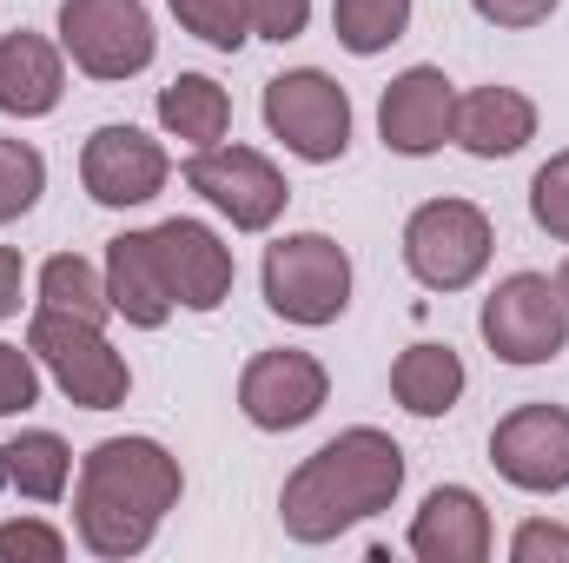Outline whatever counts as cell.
<instances>
[{"instance_id":"1","label":"cell","mask_w":569,"mask_h":563,"mask_svg":"<svg viewBox=\"0 0 569 563\" xmlns=\"http://www.w3.org/2000/svg\"><path fill=\"white\" fill-rule=\"evenodd\" d=\"M405 491V444L378 424H351L318 444L279 491V524L291 544H331L371 517H385Z\"/></svg>"},{"instance_id":"2","label":"cell","mask_w":569,"mask_h":563,"mask_svg":"<svg viewBox=\"0 0 569 563\" xmlns=\"http://www.w3.org/2000/svg\"><path fill=\"white\" fill-rule=\"evenodd\" d=\"M186 471L159 437H107L80 457L73 477V531L93 557L127 563L159 537L166 511H179Z\"/></svg>"},{"instance_id":"3","label":"cell","mask_w":569,"mask_h":563,"mask_svg":"<svg viewBox=\"0 0 569 563\" xmlns=\"http://www.w3.org/2000/svg\"><path fill=\"white\" fill-rule=\"evenodd\" d=\"M27 352L40 358V372H47L80 412H113V405H127V392H133L127 358L107 345V325H93V318L33 305V318H27Z\"/></svg>"},{"instance_id":"4","label":"cell","mask_w":569,"mask_h":563,"mask_svg":"<svg viewBox=\"0 0 569 563\" xmlns=\"http://www.w3.org/2000/svg\"><path fill=\"white\" fill-rule=\"evenodd\" d=\"M266 305L279 312L284 325H338L345 305H351V253L331 239V233H284L266 246Z\"/></svg>"},{"instance_id":"5","label":"cell","mask_w":569,"mask_h":563,"mask_svg":"<svg viewBox=\"0 0 569 563\" xmlns=\"http://www.w3.org/2000/svg\"><path fill=\"white\" fill-rule=\"evenodd\" d=\"M497 253V226L477 199H425L405 219V266L425 292H463L483 279Z\"/></svg>"},{"instance_id":"6","label":"cell","mask_w":569,"mask_h":563,"mask_svg":"<svg viewBox=\"0 0 569 563\" xmlns=\"http://www.w3.org/2000/svg\"><path fill=\"white\" fill-rule=\"evenodd\" d=\"M483 345L503 365H550L569 352V298L550 273H510L490 285L483 312H477Z\"/></svg>"},{"instance_id":"7","label":"cell","mask_w":569,"mask_h":563,"mask_svg":"<svg viewBox=\"0 0 569 563\" xmlns=\"http://www.w3.org/2000/svg\"><path fill=\"white\" fill-rule=\"evenodd\" d=\"M60 53L87 80H133L152 67L159 33L146 0H60Z\"/></svg>"},{"instance_id":"8","label":"cell","mask_w":569,"mask_h":563,"mask_svg":"<svg viewBox=\"0 0 569 563\" xmlns=\"http://www.w3.org/2000/svg\"><path fill=\"white\" fill-rule=\"evenodd\" d=\"M266 127L291 159L331 166L351 146V93L318 67H291L279 80H266Z\"/></svg>"},{"instance_id":"9","label":"cell","mask_w":569,"mask_h":563,"mask_svg":"<svg viewBox=\"0 0 569 563\" xmlns=\"http://www.w3.org/2000/svg\"><path fill=\"white\" fill-rule=\"evenodd\" d=\"M186 186L212 206V213H226L232 219V233H272L284 213V199H291V186H284V172L259 152V146H199L192 159H186Z\"/></svg>"},{"instance_id":"10","label":"cell","mask_w":569,"mask_h":563,"mask_svg":"<svg viewBox=\"0 0 569 563\" xmlns=\"http://www.w3.org/2000/svg\"><path fill=\"white\" fill-rule=\"evenodd\" d=\"M490 464L503 484L530 491V497H557L569 491V412L563 405H517L490 431Z\"/></svg>"},{"instance_id":"11","label":"cell","mask_w":569,"mask_h":563,"mask_svg":"<svg viewBox=\"0 0 569 563\" xmlns=\"http://www.w3.org/2000/svg\"><path fill=\"white\" fill-rule=\"evenodd\" d=\"M325 398H331V372L291 345L246 358V372H239V412L252 431H298L325 412Z\"/></svg>"},{"instance_id":"12","label":"cell","mask_w":569,"mask_h":563,"mask_svg":"<svg viewBox=\"0 0 569 563\" xmlns=\"http://www.w3.org/2000/svg\"><path fill=\"white\" fill-rule=\"evenodd\" d=\"M166 172H172V159H166V146L140 134V127H93L87 146H80V186H87V199L93 206H113V213H127V206H146V199H159L166 192Z\"/></svg>"},{"instance_id":"13","label":"cell","mask_w":569,"mask_h":563,"mask_svg":"<svg viewBox=\"0 0 569 563\" xmlns=\"http://www.w3.org/2000/svg\"><path fill=\"white\" fill-rule=\"evenodd\" d=\"M378 134L398 159H430L457 140V87L443 67H405L378 100Z\"/></svg>"},{"instance_id":"14","label":"cell","mask_w":569,"mask_h":563,"mask_svg":"<svg viewBox=\"0 0 569 563\" xmlns=\"http://www.w3.org/2000/svg\"><path fill=\"white\" fill-rule=\"evenodd\" d=\"M152 253H159V273H166V292L172 305L186 312H219L232 298V246L206 226V219H159L152 226Z\"/></svg>"},{"instance_id":"15","label":"cell","mask_w":569,"mask_h":563,"mask_svg":"<svg viewBox=\"0 0 569 563\" xmlns=\"http://www.w3.org/2000/svg\"><path fill=\"white\" fill-rule=\"evenodd\" d=\"M497 551L490 511L470 484H437L411 517V557L418 563H483Z\"/></svg>"},{"instance_id":"16","label":"cell","mask_w":569,"mask_h":563,"mask_svg":"<svg viewBox=\"0 0 569 563\" xmlns=\"http://www.w3.org/2000/svg\"><path fill=\"white\" fill-rule=\"evenodd\" d=\"M67 93V53L33 33V27H13L0 40V113L7 120H47Z\"/></svg>"},{"instance_id":"17","label":"cell","mask_w":569,"mask_h":563,"mask_svg":"<svg viewBox=\"0 0 569 563\" xmlns=\"http://www.w3.org/2000/svg\"><path fill=\"white\" fill-rule=\"evenodd\" d=\"M537 140V100L523 87H470L457 93V146L470 159H510Z\"/></svg>"},{"instance_id":"18","label":"cell","mask_w":569,"mask_h":563,"mask_svg":"<svg viewBox=\"0 0 569 563\" xmlns=\"http://www.w3.org/2000/svg\"><path fill=\"white\" fill-rule=\"evenodd\" d=\"M107 298H113V312L127 318V325H140V332H159L179 305H172V292H166V273H159V253H152V233H120V239H107Z\"/></svg>"},{"instance_id":"19","label":"cell","mask_w":569,"mask_h":563,"mask_svg":"<svg viewBox=\"0 0 569 563\" xmlns=\"http://www.w3.org/2000/svg\"><path fill=\"white\" fill-rule=\"evenodd\" d=\"M463 385H470V372H463V358L450 345H411L391 365V398L411 418H450L457 398H463Z\"/></svg>"},{"instance_id":"20","label":"cell","mask_w":569,"mask_h":563,"mask_svg":"<svg viewBox=\"0 0 569 563\" xmlns=\"http://www.w3.org/2000/svg\"><path fill=\"white\" fill-rule=\"evenodd\" d=\"M159 127H166V140L192 146V152L219 146L232 134V93L212 73H179L159 87Z\"/></svg>"},{"instance_id":"21","label":"cell","mask_w":569,"mask_h":563,"mask_svg":"<svg viewBox=\"0 0 569 563\" xmlns=\"http://www.w3.org/2000/svg\"><path fill=\"white\" fill-rule=\"evenodd\" d=\"M0 484L33 497V504H60L67 484H73V451L60 431H20V437H0Z\"/></svg>"},{"instance_id":"22","label":"cell","mask_w":569,"mask_h":563,"mask_svg":"<svg viewBox=\"0 0 569 563\" xmlns=\"http://www.w3.org/2000/svg\"><path fill=\"white\" fill-rule=\"evenodd\" d=\"M40 305H47V312H73V318L107 325V312H113L107 273H100L93 259H80V253H53V259L40 266Z\"/></svg>"},{"instance_id":"23","label":"cell","mask_w":569,"mask_h":563,"mask_svg":"<svg viewBox=\"0 0 569 563\" xmlns=\"http://www.w3.org/2000/svg\"><path fill=\"white\" fill-rule=\"evenodd\" d=\"M411 27V0H331V33L345 53L371 60L385 47H398Z\"/></svg>"},{"instance_id":"24","label":"cell","mask_w":569,"mask_h":563,"mask_svg":"<svg viewBox=\"0 0 569 563\" xmlns=\"http://www.w3.org/2000/svg\"><path fill=\"white\" fill-rule=\"evenodd\" d=\"M166 7H172V20H179L192 40H206V47H219V53H239V47L252 40L246 0H166Z\"/></svg>"},{"instance_id":"25","label":"cell","mask_w":569,"mask_h":563,"mask_svg":"<svg viewBox=\"0 0 569 563\" xmlns=\"http://www.w3.org/2000/svg\"><path fill=\"white\" fill-rule=\"evenodd\" d=\"M40 192H47V159H40V146L0 140V226L27 219V213L40 206Z\"/></svg>"},{"instance_id":"26","label":"cell","mask_w":569,"mask_h":563,"mask_svg":"<svg viewBox=\"0 0 569 563\" xmlns=\"http://www.w3.org/2000/svg\"><path fill=\"white\" fill-rule=\"evenodd\" d=\"M530 219H537L550 239L569 246V146L537 166V179H530Z\"/></svg>"},{"instance_id":"27","label":"cell","mask_w":569,"mask_h":563,"mask_svg":"<svg viewBox=\"0 0 569 563\" xmlns=\"http://www.w3.org/2000/svg\"><path fill=\"white\" fill-rule=\"evenodd\" d=\"M67 557V531L40 524V517H7L0 524V563H60Z\"/></svg>"},{"instance_id":"28","label":"cell","mask_w":569,"mask_h":563,"mask_svg":"<svg viewBox=\"0 0 569 563\" xmlns=\"http://www.w3.org/2000/svg\"><path fill=\"white\" fill-rule=\"evenodd\" d=\"M33 405H40V358L0 338V418L33 412Z\"/></svg>"},{"instance_id":"29","label":"cell","mask_w":569,"mask_h":563,"mask_svg":"<svg viewBox=\"0 0 569 563\" xmlns=\"http://www.w3.org/2000/svg\"><path fill=\"white\" fill-rule=\"evenodd\" d=\"M510 563H569V524L523 517V524L510 531Z\"/></svg>"},{"instance_id":"30","label":"cell","mask_w":569,"mask_h":563,"mask_svg":"<svg viewBox=\"0 0 569 563\" xmlns=\"http://www.w3.org/2000/svg\"><path fill=\"white\" fill-rule=\"evenodd\" d=\"M252 13V40H298L311 27V0H246Z\"/></svg>"},{"instance_id":"31","label":"cell","mask_w":569,"mask_h":563,"mask_svg":"<svg viewBox=\"0 0 569 563\" xmlns=\"http://www.w3.org/2000/svg\"><path fill=\"white\" fill-rule=\"evenodd\" d=\"M490 27H510V33H523V27H543L563 0H470Z\"/></svg>"},{"instance_id":"32","label":"cell","mask_w":569,"mask_h":563,"mask_svg":"<svg viewBox=\"0 0 569 563\" xmlns=\"http://www.w3.org/2000/svg\"><path fill=\"white\" fill-rule=\"evenodd\" d=\"M20 292H27V266H20L13 246H0V325L20 312Z\"/></svg>"},{"instance_id":"33","label":"cell","mask_w":569,"mask_h":563,"mask_svg":"<svg viewBox=\"0 0 569 563\" xmlns=\"http://www.w3.org/2000/svg\"><path fill=\"white\" fill-rule=\"evenodd\" d=\"M557 285H563V298H569V259H563V273H557Z\"/></svg>"}]
</instances>
